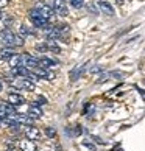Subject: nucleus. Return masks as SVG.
Listing matches in <instances>:
<instances>
[{
  "mask_svg": "<svg viewBox=\"0 0 145 151\" xmlns=\"http://www.w3.org/2000/svg\"><path fill=\"white\" fill-rule=\"evenodd\" d=\"M0 37H2V41L6 44V45H9V47H20V45H24L22 37H19L17 35H14L9 28H5V30L0 31Z\"/></svg>",
  "mask_w": 145,
  "mask_h": 151,
  "instance_id": "obj_1",
  "label": "nucleus"
},
{
  "mask_svg": "<svg viewBox=\"0 0 145 151\" xmlns=\"http://www.w3.org/2000/svg\"><path fill=\"white\" fill-rule=\"evenodd\" d=\"M48 6L53 9L55 14L61 16V17H66V16L69 14V9L66 6L64 0H48Z\"/></svg>",
  "mask_w": 145,
  "mask_h": 151,
  "instance_id": "obj_2",
  "label": "nucleus"
},
{
  "mask_svg": "<svg viewBox=\"0 0 145 151\" xmlns=\"http://www.w3.org/2000/svg\"><path fill=\"white\" fill-rule=\"evenodd\" d=\"M30 20L33 22V25H35L36 28H45V27L48 25V20L44 19L36 9H31L30 11Z\"/></svg>",
  "mask_w": 145,
  "mask_h": 151,
  "instance_id": "obj_3",
  "label": "nucleus"
},
{
  "mask_svg": "<svg viewBox=\"0 0 145 151\" xmlns=\"http://www.w3.org/2000/svg\"><path fill=\"white\" fill-rule=\"evenodd\" d=\"M24 134H25V137L28 139V140H38V139L41 137V131L33 125L24 126Z\"/></svg>",
  "mask_w": 145,
  "mask_h": 151,
  "instance_id": "obj_4",
  "label": "nucleus"
},
{
  "mask_svg": "<svg viewBox=\"0 0 145 151\" xmlns=\"http://www.w3.org/2000/svg\"><path fill=\"white\" fill-rule=\"evenodd\" d=\"M36 11H38V13L41 14L42 17L45 19V20H48L50 17H53V16H55L53 9L50 8L48 5H45V3H41V5H38V6H36Z\"/></svg>",
  "mask_w": 145,
  "mask_h": 151,
  "instance_id": "obj_5",
  "label": "nucleus"
},
{
  "mask_svg": "<svg viewBox=\"0 0 145 151\" xmlns=\"http://www.w3.org/2000/svg\"><path fill=\"white\" fill-rule=\"evenodd\" d=\"M38 50H39V52H53V53H59L61 52V48L53 41H47L45 44L38 45Z\"/></svg>",
  "mask_w": 145,
  "mask_h": 151,
  "instance_id": "obj_6",
  "label": "nucleus"
},
{
  "mask_svg": "<svg viewBox=\"0 0 145 151\" xmlns=\"http://www.w3.org/2000/svg\"><path fill=\"white\" fill-rule=\"evenodd\" d=\"M56 64L58 63L55 59H52V58H45V56H44V58L38 59V67H39V69H44V70H48L50 67H55Z\"/></svg>",
  "mask_w": 145,
  "mask_h": 151,
  "instance_id": "obj_7",
  "label": "nucleus"
},
{
  "mask_svg": "<svg viewBox=\"0 0 145 151\" xmlns=\"http://www.w3.org/2000/svg\"><path fill=\"white\" fill-rule=\"evenodd\" d=\"M16 86L19 89H24V91H28V92H33L35 91V83L31 80H27V78H20V80L16 83Z\"/></svg>",
  "mask_w": 145,
  "mask_h": 151,
  "instance_id": "obj_8",
  "label": "nucleus"
},
{
  "mask_svg": "<svg viewBox=\"0 0 145 151\" xmlns=\"http://www.w3.org/2000/svg\"><path fill=\"white\" fill-rule=\"evenodd\" d=\"M8 101H9L11 106H19V104H24L25 103V98L22 97V95L16 93V92H11L8 95Z\"/></svg>",
  "mask_w": 145,
  "mask_h": 151,
  "instance_id": "obj_9",
  "label": "nucleus"
},
{
  "mask_svg": "<svg viewBox=\"0 0 145 151\" xmlns=\"http://www.w3.org/2000/svg\"><path fill=\"white\" fill-rule=\"evenodd\" d=\"M22 65L36 69V67H38V58L31 56V55H24V56H22Z\"/></svg>",
  "mask_w": 145,
  "mask_h": 151,
  "instance_id": "obj_10",
  "label": "nucleus"
},
{
  "mask_svg": "<svg viewBox=\"0 0 145 151\" xmlns=\"http://www.w3.org/2000/svg\"><path fill=\"white\" fill-rule=\"evenodd\" d=\"M97 6H98V9L102 11L103 14H106V16H114L115 14L114 8L111 6V3H108V2H98Z\"/></svg>",
  "mask_w": 145,
  "mask_h": 151,
  "instance_id": "obj_11",
  "label": "nucleus"
},
{
  "mask_svg": "<svg viewBox=\"0 0 145 151\" xmlns=\"http://www.w3.org/2000/svg\"><path fill=\"white\" fill-rule=\"evenodd\" d=\"M19 148H20L22 151H38L35 142L28 140V139H27V140H19Z\"/></svg>",
  "mask_w": 145,
  "mask_h": 151,
  "instance_id": "obj_12",
  "label": "nucleus"
},
{
  "mask_svg": "<svg viewBox=\"0 0 145 151\" xmlns=\"http://www.w3.org/2000/svg\"><path fill=\"white\" fill-rule=\"evenodd\" d=\"M35 76L38 78H44V80H53V73H50L48 70H44V69H39V67H36L35 69V73H33Z\"/></svg>",
  "mask_w": 145,
  "mask_h": 151,
  "instance_id": "obj_13",
  "label": "nucleus"
},
{
  "mask_svg": "<svg viewBox=\"0 0 145 151\" xmlns=\"http://www.w3.org/2000/svg\"><path fill=\"white\" fill-rule=\"evenodd\" d=\"M28 115H30V119H39V117L42 115V111L39 109L36 104H33L28 108Z\"/></svg>",
  "mask_w": 145,
  "mask_h": 151,
  "instance_id": "obj_14",
  "label": "nucleus"
},
{
  "mask_svg": "<svg viewBox=\"0 0 145 151\" xmlns=\"http://www.w3.org/2000/svg\"><path fill=\"white\" fill-rule=\"evenodd\" d=\"M14 50L13 48H11V47H8V48H3V50H0V59H11V58H13L14 56Z\"/></svg>",
  "mask_w": 145,
  "mask_h": 151,
  "instance_id": "obj_15",
  "label": "nucleus"
},
{
  "mask_svg": "<svg viewBox=\"0 0 145 151\" xmlns=\"http://www.w3.org/2000/svg\"><path fill=\"white\" fill-rule=\"evenodd\" d=\"M83 70H84V65H78L76 69H74L70 72V80L72 81H76L78 78L81 76V73H83Z\"/></svg>",
  "mask_w": 145,
  "mask_h": 151,
  "instance_id": "obj_16",
  "label": "nucleus"
},
{
  "mask_svg": "<svg viewBox=\"0 0 145 151\" xmlns=\"http://www.w3.org/2000/svg\"><path fill=\"white\" fill-rule=\"evenodd\" d=\"M9 65H11V69H14V67H17V65H22V55H14V56L9 59Z\"/></svg>",
  "mask_w": 145,
  "mask_h": 151,
  "instance_id": "obj_17",
  "label": "nucleus"
},
{
  "mask_svg": "<svg viewBox=\"0 0 145 151\" xmlns=\"http://www.w3.org/2000/svg\"><path fill=\"white\" fill-rule=\"evenodd\" d=\"M69 3H70L74 8L80 9V8H83V5H84V0H69Z\"/></svg>",
  "mask_w": 145,
  "mask_h": 151,
  "instance_id": "obj_18",
  "label": "nucleus"
},
{
  "mask_svg": "<svg viewBox=\"0 0 145 151\" xmlns=\"http://www.w3.org/2000/svg\"><path fill=\"white\" fill-rule=\"evenodd\" d=\"M45 134L48 137H55V136H56V131H55L53 128H45Z\"/></svg>",
  "mask_w": 145,
  "mask_h": 151,
  "instance_id": "obj_19",
  "label": "nucleus"
},
{
  "mask_svg": "<svg viewBox=\"0 0 145 151\" xmlns=\"http://www.w3.org/2000/svg\"><path fill=\"white\" fill-rule=\"evenodd\" d=\"M6 117V112H5V104L0 103V119H5Z\"/></svg>",
  "mask_w": 145,
  "mask_h": 151,
  "instance_id": "obj_20",
  "label": "nucleus"
},
{
  "mask_svg": "<svg viewBox=\"0 0 145 151\" xmlns=\"http://www.w3.org/2000/svg\"><path fill=\"white\" fill-rule=\"evenodd\" d=\"M19 31H20V35H22V36H27V35H30V31H28V28H27L25 25H22Z\"/></svg>",
  "mask_w": 145,
  "mask_h": 151,
  "instance_id": "obj_21",
  "label": "nucleus"
},
{
  "mask_svg": "<svg viewBox=\"0 0 145 151\" xmlns=\"http://www.w3.org/2000/svg\"><path fill=\"white\" fill-rule=\"evenodd\" d=\"M8 3H9V0H0V8L8 6Z\"/></svg>",
  "mask_w": 145,
  "mask_h": 151,
  "instance_id": "obj_22",
  "label": "nucleus"
},
{
  "mask_svg": "<svg viewBox=\"0 0 145 151\" xmlns=\"http://www.w3.org/2000/svg\"><path fill=\"white\" fill-rule=\"evenodd\" d=\"M91 72H92V73H97V72H102V67L95 65V67H92V69H91Z\"/></svg>",
  "mask_w": 145,
  "mask_h": 151,
  "instance_id": "obj_23",
  "label": "nucleus"
},
{
  "mask_svg": "<svg viewBox=\"0 0 145 151\" xmlns=\"http://www.w3.org/2000/svg\"><path fill=\"white\" fill-rule=\"evenodd\" d=\"M3 19V14H2V8H0V20Z\"/></svg>",
  "mask_w": 145,
  "mask_h": 151,
  "instance_id": "obj_24",
  "label": "nucleus"
},
{
  "mask_svg": "<svg viewBox=\"0 0 145 151\" xmlns=\"http://www.w3.org/2000/svg\"><path fill=\"white\" fill-rule=\"evenodd\" d=\"M115 2H117V3H120V5H122V3H123V2H125V0H115Z\"/></svg>",
  "mask_w": 145,
  "mask_h": 151,
  "instance_id": "obj_25",
  "label": "nucleus"
},
{
  "mask_svg": "<svg viewBox=\"0 0 145 151\" xmlns=\"http://www.w3.org/2000/svg\"><path fill=\"white\" fill-rule=\"evenodd\" d=\"M2 89H3V84H2V81H0V91H2Z\"/></svg>",
  "mask_w": 145,
  "mask_h": 151,
  "instance_id": "obj_26",
  "label": "nucleus"
},
{
  "mask_svg": "<svg viewBox=\"0 0 145 151\" xmlns=\"http://www.w3.org/2000/svg\"><path fill=\"white\" fill-rule=\"evenodd\" d=\"M5 151H13V150H5Z\"/></svg>",
  "mask_w": 145,
  "mask_h": 151,
  "instance_id": "obj_27",
  "label": "nucleus"
},
{
  "mask_svg": "<svg viewBox=\"0 0 145 151\" xmlns=\"http://www.w3.org/2000/svg\"><path fill=\"white\" fill-rule=\"evenodd\" d=\"M0 125H2V119H0Z\"/></svg>",
  "mask_w": 145,
  "mask_h": 151,
  "instance_id": "obj_28",
  "label": "nucleus"
}]
</instances>
